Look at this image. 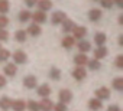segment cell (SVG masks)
Masks as SVG:
<instances>
[{
	"label": "cell",
	"mask_w": 123,
	"mask_h": 111,
	"mask_svg": "<svg viewBox=\"0 0 123 111\" xmlns=\"http://www.w3.org/2000/svg\"><path fill=\"white\" fill-rule=\"evenodd\" d=\"M65 19H67V15H65L64 12L58 10V12H54V13H52L51 22H52L54 25H59V23H62V22H64Z\"/></svg>",
	"instance_id": "obj_1"
},
{
	"label": "cell",
	"mask_w": 123,
	"mask_h": 111,
	"mask_svg": "<svg viewBox=\"0 0 123 111\" xmlns=\"http://www.w3.org/2000/svg\"><path fill=\"white\" fill-rule=\"evenodd\" d=\"M116 67L117 68H123V55H119V56L116 58Z\"/></svg>",
	"instance_id": "obj_36"
},
{
	"label": "cell",
	"mask_w": 123,
	"mask_h": 111,
	"mask_svg": "<svg viewBox=\"0 0 123 111\" xmlns=\"http://www.w3.org/2000/svg\"><path fill=\"white\" fill-rule=\"evenodd\" d=\"M73 77H74L77 81H83V79L87 77V71L84 69V67H77V68L73 71Z\"/></svg>",
	"instance_id": "obj_3"
},
{
	"label": "cell",
	"mask_w": 123,
	"mask_h": 111,
	"mask_svg": "<svg viewBox=\"0 0 123 111\" xmlns=\"http://www.w3.org/2000/svg\"><path fill=\"white\" fill-rule=\"evenodd\" d=\"M74 62H75L77 67H84L88 62V56H87L86 53H78V55L74 56Z\"/></svg>",
	"instance_id": "obj_5"
},
{
	"label": "cell",
	"mask_w": 123,
	"mask_h": 111,
	"mask_svg": "<svg viewBox=\"0 0 123 111\" xmlns=\"http://www.w3.org/2000/svg\"><path fill=\"white\" fill-rule=\"evenodd\" d=\"M49 77H51L52 79H59V78H61V71L56 69V68H52L51 72H49Z\"/></svg>",
	"instance_id": "obj_31"
},
{
	"label": "cell",
	"mask_w": 123,
	"mask_h": 111,
	"mask_svg": "<svg viewBox=\"0 0 123 111\" xmlns=\"http://www.w3.org/2000/svg\"><path fill=\"white\" fill-rule=\"evenodd\" d=\"M31 17H32V15H31V12H28V10H22L20 13H19V20L20 22H28V20H31Z\"/></svg>",
	"instance_id": "obj_26"
},
{
	"label": "cell",
	"mask_w": 123,
	"mask_h": 111,
	"mask_svg": "<svg viewBox=\"0 0 123 111\" xmlns=\"http://www.w3.org/2000/svg\"><path fill=\"white\" fill-rule=\"evenodd\" d=\"M28 108H29V111H39V102L31 100V101L28 102Z\"/></svg>",
	"instance_id": "obj_30"
},
{
	"label": "cell",
	"mask_w": 123,
	"mask_h": 111,
	"mask_svg": "<svg viewBox=\"0 0 123 111\" xmlns=\"http://www.w3.org/2000/svg\"><path fill=\"white\" fill-rule=\"evenodd\" d=\"M9 38V33L6 29H0V40H7Z\"/></svg>",
	"instance_id": "obj_35"
},
{
	"label": "cell",
	"mask_w": 123,
	"mask_h": 111,
	"mask_svg": "<svg viewBox=\"0 0 123 111\" xmlns=\"http://www.w3.org/2000/svg\"><path fill=\"white\" fill-rule=\"evenodd\" d=\"M73 100V94L71 91L68 89H61L59 91V102H62V104H67Z\"/></svg>",
	"instance_id": "obj_4"
},
{
	"label": "cell",
	"mask_w": 123,
	"mask_h": 111,
	"mask_svg": "<svg viewBox=\"0 0 123 111\" xmlns=\"http://www.w3.org/2000/svg\"><path fill=\"white\" fill-rule=\"evenodd\" d=\"M49 94H51V87H49V85L43 84V85H41V87L38 88V95H41V97H48Z\"/></svg>",
	"instance_id": "obj_20"
},
{
	"label": "cell",
	"mask_w": 123,
	"mask_h": 111,
	"mask_svg": "<svg viewBox=\"0 0 123 111\" xmlns=\"http://www.w3.org/2000/svg\"><path fill=\"white\" fill-rule=\"evenodd\" d=\"M10 58V52L7 49H0V62H5Z\"/></svg>",
	"instance_id": "obj_29"
},
{
	"label": "cell",
	"mask_w": 123,
	"mask_h": 111,
	"mask_svg": "<svg viewBox=\"0 0 123 111\" xmlns=\"http://www.w3.org/2000/svg\"><path fill=\"white\" fill-rule=\"evenodd\" d=\"M109 95H110V89L109 88H106V87H101V88H98L97 91H96V97H97V100H107L109 98Z\"/></svg>",
	"instance_id": "obj_8"
},
{
	"label": "cell",
	"mask_w": 123,
	"mask_h": 111,
	"mask_svg": "<svg viewBox=\"0 0 123 111\" xmlns=\"http://www.w3.org/2000/svg\"><path fill=\"white\" fill-rule=\"evenodd\" d=\"M119 25H123V16L122 15L119 16Z\"/></svg>",
	"instance_id": "obj_42"
},
{
	"label": "cell",
	"mask_w": 123,
	"mask_h": 111,
	"mask_svg": "<svg viewBox=\"0 0 123 111\" xmlns=\"http://www.w3.org/2000/svg\"><path fill=\"white\" fill-rule=\"evenodd\" d=\"M107 111H120V108H119L117 105H110V107L107 108Z\"/></svg>",
	"instance_id": "obj_39"
},
{
	"label": "cell",
	"mask_w": 123,
	"mask_h": 111,
	"mask_svg": "<svg viewBox=\"0 0 123 111\" xmlns=\"http://www.w3.org/2000/svg\"><path fill=\"white\" fill-rule=\"evenodd\" d=\"M119 45H120V46H123V35H120V36H119Z\"/></svg>",
	"instance_id": "obj_41"
},
{
	"label": "cell",
	"mask_w": 123,
	"mask_h": 111,
	"mask_svg": "<svg viewBox=\"0 0 123 111\" xmlns=\"http://www.w3.org/2000/svg\"><path fill=\"white\" fill-rule=\"evenodd\" d=\"M39 110L42 111H52L54 110V102L48 98H43L41 102H39Z\"/></svg>",
	"instance_id": "obj_9"
},
{
	"label": "cell",
	"mask_w": 123,
	"mask_h": 111,
	"mask_svg": "<svg viewBox=\"0 0 123 111\" xmlns=\"http://www.w3.org/2000/svg\"><path fill=\"white\" fill-rule=\"evenodd\" d=\"M36 5L39 6V10L43 12V13L52 9V2H51V0H38Z\"/></svg>",
	"instance_id": "obj_10"
},
{
	"label": "cell",
	"mask_w": 123,
	"mask_h": 111,
	"mask_svg": "<svg viewBox=\"0 0 123 111\" xmlns=\"http://www.w3.org/2000/svg\"><path fill=\"white\" fill-rule=\"evenodd\" d=\"M87 64H88V68H90L91 71H97V69H100V67H101L97 59H91V61H88Z\"/></svg>",
	"instance_id": "obj_28"
},
{
	"label": "cell",
	"mask_w": 123,
	"mask_h": 111,
	"mask_svg": "<svg viewBox=\"0 0 123 111\" xmlns=\"http://www.w3.org/2000/svg\"><path fill=\"white\" fill-rule=\"evenodd\" d=\"M61 43H62V46H64L65 49H71V48L74 46V43H75V39H74L73 36H65Z\"/></svg>",
	"instance_id": "obj_18"
},
{
	"label": "cell",
	"mask_w": 123,
	"mask_h": 111,
	"mask_svg": "<svg viewBox=\"0 0 123 111\" xmlns=\"http://www.w3.org/2000/svg\"><path fill=\"white\" fill-rule=\"evenodd\" d=\"M104 56H107V48L104 46H98L96 50H94V59H103Z\"/></svg>",
	"instance_id": "obj_12"
},
{
	"label": "cell",
	"mask_w": 123,
	"mask_h": 111,
	"mask_svg": "<svg viewBox=\"0 0 123 111\" xmlns=\"http://www.w3.org/2000/svg\"><path fill=\"white\" fill-rule=\"evenodd\" d=\"M10 107H12V100H10V98H7V97L0 98V108H2V110L7 111Z\"/></svg>",
	"instance_id": "obj_19"
},
{
	"label": "cell",
	"mask_w": 123,
	"mask_h": 111,
	"mask_svg": "<svg viewBox=\"0 0 123 111\" xmlns=\"http://www.w3.org/2000/svg\"><path fill=\"white\" fill-rule=\"evenodd\" d=\"M94 2H100V0H94Z\"/></svg>",
	"instance_id": "obj_43"
},
{
	"label": "cell",
	"mask_w": 123,
	"mask_h": 111,
	"mask_svg": "<svg viewBox=\"0 0 123 111\" xmlns=\"http://www.w3.org/2000/svg\"><path fill=\"white\" fill-rule=\"evenodd\" d=\"M74 22L73 20H70V19H65L64 22H62V30L65 32V33H68V32H71L73 29H74Z\"/></svg>",
	"instance_id": "obj_21"
},
{
	"label": "cell",
	"mask_w": 123,
	"mask_h": 111,
	"mask_svg": "<svg viewBox=\"0 0 123 111\" xmlns=\"http://www.w3.org/2000/svg\"><path fill=\"white\" fill-rule=\"evenodd\" d=\"M113 3H116L119 7H123V0H113Z\"/></svg>",
	"instance_id": "obj_40"
},
{
	"label": "cell",
	"mask_w": 123,
	"mask_h": 111,
	"mask_svg": "<svg viewBox=\"0 0 123 111\" xmlns=\"http://www.w3.org/2000/svg\"><path fill=\"white\" fill-rule=\"evenodd\" d=\"M9 25V19L5 15H0V29H5Z\"/></svg>",
	"instance_id": "obj_32"
},
{
	"label": "cell",
	"mask_w": 123,
	"mask_h": 111,
	"mask_svg": "<svg viewBox=\"0 0 123 111\" xmlns=\"http://www.w3.org/2000/svg\"><path fill=\"white\" fill-rule=\"evenodd\" d=\"M5 74H6L7 77H13V75L16 74V65H15V64H7V65L5 67Z\"/></svg>",
	"instance_id": "obj_23"
},
{
	"label": "cell",
	"mask_w": 123,
	"mask_h": 111,
	"mask_svg": "<svg viewBox=\"0 0 123 111\" xmlns=\"http://www.w3.org/2000/svg\"><path fill=\"white\" fill-rule=\"evenodd\" d=\"M71 32H73V38L74 39H81V40L87 35V29L84 26H74V29Z\"/></svg>",
	"instance_id": "obj_2"
},
{
	"label": "cell",
	"mask_w": 123,
	"mask_h": 111,
	"mask_svg": "<svg viewBox=\"0 0 123 111\" xmlns=\"http://www.w3.org/2000/svg\"><path fill=\"white\" fill-rule=\"evenodd\" d=\"M9 9H10V5H9L7 0H0V13L5 15L9 12Z\"/></svg>",
	"instance_id": "obj_25"
},
{
	"label": "cell",
	"mask_w": 123,
	"mask_h": 111,
	"mask_svg": "<svg viewBox=\"0 0 123 111\" xmlns=\"http://www.w3.org/2000/svg\"><path fill=\"white\" fill-rule=\"evenodd\" d=\"M106 35L104 33H96V36H94V42H96V45L97 46H103L104 43H106Z\"/></svg>",
	"instance_id": "obj_22"
},
{
	"label": "cell",
	"mask_w": 123,
	"mask_h": 111,
	"mask_svg": "<svg viewBox=\"0 0 123 111\" xmlns=\"http://www.w3.org/2000/svg\"><path fill=\"white\" fill-rule=\"evenodd\" d=\"M32 19H33V22H35L36 25H38V23H45V22H46V13L38 10V12L32 13Z\"/></svg>",
	"instance_id": "obj_7"
},
{
	"label": "cell",
	"mask_w": 123,
	"mask_h": 111,
	"mask_svg": "<svg viewBox=\"0 0 123 111\" xmlns=\"http://www.w3.org/2000/svg\"><path fill=\"white\" fill-rule=\"evenodd\" d=\"M77 48L80 49V52H81V53H86V52H88V50L91 49V45H90V42H88V40H80V42H78V45H77Z\"/></svg>",
	"instance_id": "obj_16"
},
{
	"label": "cell",
	"mask_w": 123,
	"mask_h": 111,
	"mask_svg": "<svg viewBox=\"0 0 123 111\" xmlns=\"http://www.w3.org/2000/svg\"><path fill=\"white\" fill-rule=\"evenodd\" d=\"M88 107H90L93 111H98V110H101L103 104H101V101H100V100L93 98V100H90V101H88Z\"/></svg>",
	"instance_id": "obj_17"
},
{
	"label": "cell",
	"mask_w": 123,
	"mask_h": 111,
	"mask_svg": "<svg viewBox=\"0 0 123 111\" xmlns=\"http://www.w3.org/2000/svg\"><path fill=\"white\" fill-rule=\"evenodd\" d=\"M23 84H25L26 88H35L36 87V78L33 75H28V77H25Z\"/></svg>",
	"instance_id": "obj_15"
},
{
	"label": "cell",
	"mask_w": 123,
	"mask_h": 111,
	"mask_svg": "<svg viewBox=\"0 0 123 111\" xmlns=\"http://www.w3.org/2000/svg\"><path fill=\"white\" fill-rule=\"evenodd\" d=\"M41 32H42V29H41L39 25H36V23L29 25V26H28V30H26V33H29L31 36H39Z\"/></svg>",
	"instance_id": "obj_11"
},
{
	"label": "cell",
	"mask_w": 123,
	"mask_h": 111,
	"mask_svg": "<svg viewBox=\"0 0 123 111\" xmlns=\"http://www.w3.org/2000/svg\"><path fill=\"white\" fill-rule=\"evenodd\" d=\"M10 108H13L15 111H23L26 108V102L23 100H15V101H12V107Z\"/></svg>",
	"instance_id": "obj_13"
},
{
	"label": "cell",
	"mask_w": 123,
	"mask_h": 111,
	"mask_svg": "<svg viewBox=\"0 0 123 111\" xmlns=\"http://www.w3.org/2000/svg\"><path fill=\"white\" fill-rule=\"evenodd\" d=\"M0 49H2V45H0Z\"/></svg>",
	"instance_id": "obj_44"
},
{
	"label": "cell",
	"mask_w": 123,
	"mask_h": 111,
	"mask_svg": "<svg viewBox=\"0 0 123 111\" xmlns=\"http://www.w3.org/2000/svg\"><path fill=\"white\" fill-rule=\"evenodd\" d=\"M5 85H6V78H5L3 75H0V88L5 87Z\"/></svg>",
	"instance_id": "obj_38"
},
{
	"label": "cell",
	"mask_w": 123,
	"mask_h": 111,
	"mask_svg": "<svg viewBox=\"0 0 123 111\" xmlns=\"http://www.w3.org/2000/svg\"><path fill=\"white\" fill-rule=\"evenodd\" d=\"M113 88L117 91H123V78H114L113 79Z\"/></svg>",
	"instance_id": "obj_27"
},
{
	"label": "cell",
	"mask_w": 123,
	"mask_h": 111,
	"mask_svg": "<svg viewBox=\"0 0 123 111\" xmlns=\"http://www.w3.org/2000/svg\"><path fill=\"white\" fill-rule=\"evenodd\" d=\"M13 59H15V64H25L28 56H26V53L23 50H16L13 53Z\"/></svg>",
	"instance_id": "obj_6"
},
{
	"label": "cell",
	"mask_w": 123,
	"mask_h": 111,
	"mask_svg": "<svg viewBox=\"0 0 123 111\" xmlns=\"http://www.w3.org/2000/svg\"><path fill=\"white\" fill-rule=\"evenodd\" d=\"M25 3H26L28 7H33V6L38 3V0H25Z\"/></svg>",
	"instance_id": "obj_37"
},
{
	"label": "cell",
	"mask_w": 123,
	"mask_h": 111,
	"mask_svg": "<svg viewBox=\"0 0 123 111\" xmlns=\"http://www.w3.org/2000/svg\"><path fill=\"white\" fill-rule=\"evenodd\" d=\"M88 19H90L91 22L100 20V19H101V12H100L98 9H91V10L88 12Z\"/></svg>",
	"instance_id": "obj_14"
},
{
	"label": "cell",
	"mask_w": 123,
	"mask_h": 111,
	"mask_svg": "<svg viewBox=\"0 0 123 111\" xmlns=\"http://www.w3.org/2000/svg\"><path fill=\"white\" fill-rule=\"evenodd\" d=\"M54 111H67V105L62 104V102L54 104Z\"/></svg>",
	"instance_id": "obj_33"
},
{
	"label": "cell",
	"mask_w": 123,
	"mask_h": 111,
	"mask_svg": "<svg viewBox=\"0 0 123 111\" xmlns=\"http://www.w3.org/2000/svg\"><path fill=\"white\" fill-rule=\"evenodd\" d=\"M26 30H22V29H19V30H16V33H15V38H16V40L18 42H25L26 40Z\"/></svg>",
	"instance_id": "obj_24"
},
{
	"label": "cell",
	"mask_w": 123,
	"mask_h": 111,
	"mask_svg": "<svg viewBox=\"0 0 123 111\" xmlns=\"http://www.w3.org/2000/svg\"><path fill=\"white\" fill-rule=\"evenodd\" d=\"M100 3H101V6L104 7V9H110L114 3H113V0H100Z\"/></svg>",
	"instance_id": "obj_34"
}]
</instances>
